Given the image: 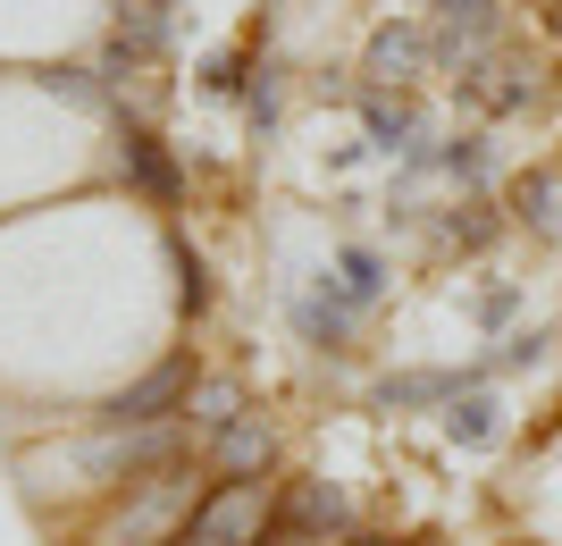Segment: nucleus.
<instances>
[{
  "label": "nucleus",
  "instance_id": "nucleus-1",
  "mask_svg": "<svg viewBox=\"0 0 562 546\" xmlns=\"http://www.w3.org/2000/svg\"><path fill=\"white\" fill-rule=\"evenodd\" d=\"M202 497H211V488H202L186 463L143 471V479H135V497H126L110 522H101V546H168L177 530L193 522V513H202Z\"/></svg>",
  "mask_w": 562,
  "mask_h": 546
},
{
  "label": "nucleus",
  "instance_id": "nucleus-2",
  "mask_svg": "<svg viewBox=\"0 0 562 546\" xmlns=\"http://www.w3.org/2000/svg\"><path fill=\"white\" fill-rule=\"evenodd\" d=\"M177 437H186L177 421H126V428H110V421H101V437L85 446V471H93V479L168 471V463H177Z\"/></svg>",
  "mask_w": 562,
  "mask_h": 546
},
{
  "label": "nucleus",
  "instance_id": "nucleus-3",
  "mask_svg": "<svg viewBox=\"0 0 562 546\" xmlns=\"http://www.w3.org/2000/svg\"><path fill=\"white\" fill-rule=\"evenodd\" d=\"M193 530L218 538V546H260L278 530V497H269L260 479H218L211 497H202V513H193Z\"/></svg>",
  "mask_w": 562,
  "mask_h": 546
},
{
  "label": "nucleus",
  "instance_id": "nucleus-4",
  "mask_svg": "<svg viewBox=\"0 0 562 546\" xmlns=\"http://www.w3.org/2000/svg\"><path fill=\"white\" fill-rule=\"evenodd\" d=\"M186 395H193V361H186V354H168L151 379H135L126 395H110V404H101V421H110V428H126V421H168Z\"/></svg>",
  "mask_w": 562,
  "mask_h": 546
},
{
  "label": "nucleus",
  "instance_id": "nucleus-5",
  "mask_svg": "<svg viewBox=\"0 0 562 546\" xmlns=\"http://www.w3.org/2000/svg\"><path fill=\"white\" fill-rule=\"evenodd\" d=\"M345 497H336L328 479H294L285 488V504H278V530H294V538H311V546H328V538H345Z\"/></svg>",
  "mask_w": 562,
  "mask_h": 546
},
{
  "label": "nucleus",
  "instance_id": "nucleus-6",
  "mask_svg": "<svg viewBox=\"0 0 562 546\" xmlns=\"http://www.w3.org/2000/svg\"><path fill=\"white\" fill-rule=\"evenodd\" d=\"M428 59H437V34H428V25H378L361 76H370V85H412Z\"/></svg>",
  "mask_w": 562,
  "mask_h": 546
},
{
  "label": "nucleus",
  "instance_id": "nucleus-7",
  "mask_svg": "<svg viewBox=\"0 0 562 546\" xmlns=\"http://www.w3.org/2000/svg\"><path fill=\"white\" fill-rule=\"evenodd\" d=\"M269 446H278V437H269V421H260V412H244L235 428H218V437H211V463H218L227 479H260V471H269Z\"/></svg>",
  "mask_w": 562,
  "mask_h": 546
},
{
  "label": "nucleus",
  "instance_id": "nucleus-8",
  "mask_svg": "<svg viewBox=\"0 0 562 546\" xmlns=\"http://www.w3.org/2000/svg\"><path fill=\"white\" fill-rule=\"evenodd\" d=\"M235 421H244V387L235 379H193V395H186L193 437H218V428H235Z\"/></svg>",
  "mask_w": 562,
  "mask_h": 546
},
{
  "label": "nucleus",
  "instance_id": "nucleus-9",
  "mask_svg": "<svg viewBox=\"0 0 562 546\" xmlns=\"http://www.w3.org/2000/svg\"><path fill=\"white\" fill-rule=\"evenodd\" d=\"M361 119H370V135L386 143V152H412V160H428V152H420V119H412V110H403V101L370 93V101H361Z\"/></svg>",
  "mask_w": 562,
  "mask_h": 546
},
{
  "label": "nucleus",
  "instance_id": "nucleus-10",
  "mask_svg": "<svg viewBox=\"0 0 562 546\" xmlns=\"http://www.w3.org/2000/svg\"><path fill=\"white\" fill-rule=\"evenodd\" d=\"M126 177H135V186L151 193V202H177V168H168V152H160L151 135H143V126L126 135Z\"/></svg>",
  "mask_w": 562,
  "mask_h": 546
},
{
  "label": "nucleus",
  "instance_id": "nucleus-11",
  "mask_svg": "<svg viewBox=\"0 0 562 546\" xmlns=\"http://www.w3.org/2000/svg\"><path fill=\"white\" fill-rule=\"evenodd\" d=\"M520 219H529L538 236H562V168H538V177H520Z\"/></svg>",
  "mask_w": 562,
  "mask_h": 546
},
{
  "label": "nucleus",
  "instance_id": "nucleus-12",
  "mask_svg": "<svg viewBox=\"0 0 562 546\" xmlns=\"http://www.w3.org/2000/svg\"><path fill=\"white\" fill-rule=\"evenodd\" d=\"M446 437H453V446H487V437H495V404H487V395H453Z\"/></svg>",
  "mask_w": 562,
  "mask_h": 546
},
{
  "label": "nucleus",
  "instance_id": "nucleus-13",
  "mask_svg": "<svg viewBox=\"0 0 562 546\" xmlns=\"http://www.w3.org/2000/svg\"><path fill=\"white\" fill-rule=\"evenodd\" d=\"M336 269H345V278H336V286H345V303H352V311L386 294V269H378V253H361V244H352V253H345V261H336Z\"/></svg>",
  "mask_w": 562,
  "mask_h": 546
},
{
  "label": "nucleus",
  "instance_id": "nucleus-14",
  "mask_svg": "<svg viewBox=\"0 0 562 546\" xmlns=\"http://www.w3.org/2000/svg\"><path fill=\"white\" fill-rule=\"evenodd\" d=\"M386 404H428V395H453V379H437V370H420V379H386L378 387Z\"/></svg>",
  "mask_w": 562,
  "mask_h": 546
},
{
  "label": "nucleus",
  "instance_id": "nucleus-15",
  "mask_svg": "<svg viewBox=\"0 0 562 546\" xmlns=\"http://www.w3.org/2000/svg\"><path fill=\"white\" fill-rule=\"evenodd\" d=\"M177 303H186V311H202V303H211V278H202V261H193L186 244H177Z\"/></svg>",
  "mask_w": 562,
  "mask_h": 546
},
{
  "label": "nucleus",
  "instance_id": "nucleus-16",
  "mask_svg": "<svg viewBox=\"0 0 562 546\" xmlns=\"http://www.w3.org/2000/svg\"><path fill=\"white\" fill-rule=\"evenodd\" d=\"M437 168H453V177H487V143H479V135H462L453 152H437Z\"/></svg>",
  "mask_w": 562,
  "mask_h": 546
},
{
  "label": "nucleus",
  "instance_id": "nucleus-17",
  "mask_svg": "<svg viewBox=\"0 0 562 546\" xmlns=\"http://www.w3.org/2000/svg\"><path fill=\"white\" fill-rule=\"evenodd\" d=\"M252 126H278V68H252Z\"/></svg>",
  "mask_w": 562,
  "mask_h": 546
},
{
  "label": "nucleus",
  "instance_id": "nucleus-18",
  "mask_svg": "<svg viewBox=\"0 0 562 546\" xmlns=\"http://www.w3.org/2000/svg\"><path fill=\"white\" fill-rule=\"evenodd\" d=\"M446 236H453V244H495V219H487V211H470V219L453 211V227H446Z\"/></svg>",
  "mask_w": 562,
  "mask_h": 546
},
{
  "label": "nucleus",
  "instance_id": "nucleus-19",
  "mask_svg": "<svg viewBox=\"0 0 562 546\" xmlns=\"http://www.w3.org/2000/svg\"><path fill=\"white\" fill-rule=\"evenodd\" d=\"M168 546H218V538H202V530L186 522V530H177V538H168Z\"/></svg>",
  "mask_w": 562,
  "mask_h": 546
},
{
  "label": "nucleus",
  "instance_id": "nucleus-20",
  "mask_svg": "<svg viewBox=\"0 0 562 546\" xmlns=\"http://www.w3.org/2000/svg\"><path fill=\"white\" fill-rule=\"evenodd\" d=\"M260 546H311V538H294V530H269V538H260Z\"/></svg>",
  "mask_w": 562,
  "mask_h": 546
},
{
  "label": "nucleus",
  "instance_id": "nucleus-21",
  "mask_svg": "<svg viewBox=\"0 0 562 546\" xmlns=\"http://www.w3.org/2000/svg\"><path fill=\"white\" fill-rule=\"evenodd\" d=\"M345 546H386V538H345Z\"/></svg>",
  "mask_w": 562,
  "mask_h": 546
}]
</instances>
